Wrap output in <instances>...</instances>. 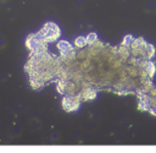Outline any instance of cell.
Returning a JSON list of instances; mask_svg holds the SVG:
<instances>
[{
    "label": "cell",
    "mask_w": 156,
    "mask_h": 153,
    "mask_svg": "<svg viewBox=\"0 0 156 153\" xmlns=\"http://www.w3.org/2000/svg\"><path fill=\"white\" fill-rule=\"evenodd\" d=\"M44 35H45V40L46 42H54L60 37V28L57 27V24H55L54 22H48L40 31Z\"/></svg>",
    "instance_id": "cell-1"
},
{
    "label": "cell",
    "mask_w": 156,
    "mask_h": 153,
    "mask_svg": "<svg viewBox=\"0 0 156 153\" xmlns=\"http://www.w3.org/2000/svg\"><path fill=\"white\" fill-rule=\"evenodd\" d=\"M79 94H74V95H67L63 98L62 100V106L66 111H73L77 110L79 106Z\"/></svg>",
    "instance_id": "cell-2"
},
{
    "label": "cell",
    "mask_w": 156,
    "mask_h": 153,
    "mask_svg": "<svg viewBox=\"0 0 156 153\" xmlns=\"http://www.w3.org/2000/svg\"><path fill=\"white\" fill-rule=\"evenodd\" d=\"M74 44H76L77 48H80V49L84 48V47L88 44V42H87V37H78V38H76Z\"/></svg>",
    "instance_id": "cell-3"
},
{
    "label": "cell",
    "mask_w": 156,
    "mask_h": 153,
    "mask_svg": "<svg viewBox=\"0 0 156 153\" xmlns=\"http://www.w3.org/2000/svg\"><path fill=\"white\" fill-rule=\"evenodd\" d=\"M154 55H155V47L146 43V56H147V60H150Z\"/></svg>",
    "instance_id": "cell-4"
},
{
    "label": "cell",
    "mask_w": 156,
    "mask_h": 153,
    "mask_svg": "<svg viewBox=\"0 0 156 153\" xmlns=\"http://www.w3.org/2000/svg\"><path fill=\"white\" fill-rule=\"evenodd\" d=\"M87 42H88V44H90V45H93L94 43H96V42H98V35H96V33H89V34L87 35Z\"/></svg>",
    "instance_id": "cell-5"
},
{
    "label": "cell",
    "mask_w": 156,
    "mask_h": 153,
    "mask_svg": "<svg viewBox=\"0 0 156 153\" xmlns=\"http://www.w3.org/2000/svg\"><path fill=\"white\" fill-rule=\"evenodd\" d=\"M134 42V38L132 37V35H126L124 37V39H123V43H122V45H124V47H128V48H130V45H132V43Z\"/></svg>",
    "instance_id": "cell-6"
}]
</instances>
